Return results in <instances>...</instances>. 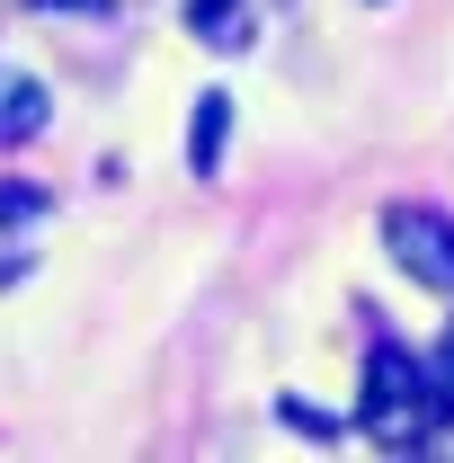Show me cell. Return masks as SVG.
<instances>
[{
    "instance_id": "1",
    "label": "cell",
    "mask_w": 454,
    "mask_h": 463,
    "mask_svg": "<svg viewBox=\"0 0 454 463\" xmlns=\"http://www.w3.org/2000/svg\"><path fill=\"white\" fill-rule=\"evenodd\" d=\"M365 428H374L383 446H419V437L437 428V383H428L419 356L374 347V365H365Z\"/></svg>"
},
{
    "instance_id": "2",
    "label": "cell",
    "mask_w": 454,
    "mask_h": 463,
    "mask_svg": "<svg viewBox=\"0 0 454 463\" xmlns=\"http://www.w3.org/2000/svg\"><path fill=\"white\" fill-rule=\"evenodd\" d=\"M383 241H393V259L419 277V286L454 294V223L437 214V205H393V214H383Z\"/></svg>"
},
{
    "instance_id": "3",
    "label": "cell",
    "mask_w": 454,
    "mask_h": 463,
    "mask_svg": "<svg viewBox=\"0 0 454 463\" xmlns=\"http://www.w3.org/2000/svg\"><path fill=\"white\" fill-rule=\"evenodd\" d=\"M223 125H232V99H223V90H205V99H196V134H187L196 178H214V161H223Z\"/></svg>"
},
{
    "instance_id": "4",
    "label": "cell",
    "mask_w": 454,
    "mask_h": 463,
    "mask_svg": "<svg viewBox=\"0 0 454 463\" xmlns=\"http://www.w3.org/2000/svg\"><path fill=\"white\" fill-rule=\"evenodd\" d=\"M36 125H45V90L0 71V143H9V134H36Z\"/></svg>"
},
{
    "instance_id": "5",
    "label": "cell",
    "mask_w": 454,
    "mask_h": 463,
    "mask_svg": "<svg viewBox=\"0 0 454 463\" xmlns=\"http://www.w3.org/2000/svg\"><path fill=\"white\" fill-rule=\"evenodd\" d=\"M428 383H437V410H454V339H446V356L428 365Z\"/></svg>"
},
{
    "instance_id": "6",
    "label": "cell",
    "mask_w": 454,
    "mask_h": 463,
    "mask_svg": "<svg viewBox=\"0 0 454 463\" xmlns=\"http://www.w3.org/2000/svg\"><path fill=\"white\" fill-rule=\"evenodd\" d=\"M54 9H71V0H54Z\"/></svg>"
}]
</instances>
